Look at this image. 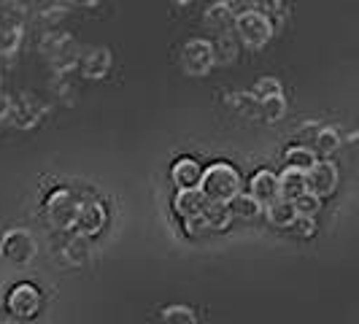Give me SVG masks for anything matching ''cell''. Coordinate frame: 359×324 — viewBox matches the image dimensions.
Here are the masks:
<instances>
[{"instance_id":"cell-1","label":"cell","mask_w":359,"mask_h":324,"mask_svg":"<svg viewBox=\"0 0 359 324\" xmlns=\"http://www.w3.org/2000/svg\"><path fill=\"white\" fill-rule=\"evenodd\" d=\"M198 189L211 203H230L238 192H243V181H241V173L235 170L233 165L214 162L211 168L203 170V179H200Z\"/></svg>"},{"instance_id":"cell-2","label":"cell","mask_w":359,"mask_h":324,"mask_svg":"<svg viewBox=\"0 0 359 324\" xmlns=\"http://www.w3.org/2000/svg\"><path fill=\"white\" fill-rule=\"evenodd\" d=\"M233 33L241 38L243 46H249V49H262L270 38H273V33H276V25L270 22L268 14H259V11L246 8V11H238V14H235Z\"/></svg>"},{"instance_id":"cell-3","label":"cell","mask_w":359,"mask_h":324,"mask_svg":"<svg viewBox=\"0 0 359 324\" xmlns=\"http://www.w3.org/2000/svg\"><path fill=\"white\" fill-rule=\"evenodd\" d=\"M216 65V52L214 43L205 41V38H192L184 43V52H181V68L187 76H205Z\"/></svg>"},{"instance_id":"cell-4","label":"cell","mask_w":359,"mask_h":324,"mask_svg":"<svg viewBox=\"0 0 359 324\" xmlns=\"http://www.w3.org/2000/svg\"><path fill=\"white\" fill-rule=\"evenodd\" d=\"M338 179H341V173H338V165H335V162L316 160L306 170V189L311 195H316V198L324 200V198H330V195H335Z\"/></svg>"},{"instance_id":"cell-5","label":"cell","mask_w":359,"mask_h":324,"mask_svg":"<svg viewBox=\"0 0 359 324\" xmlns=\"http://www.w3.org/2000/svg\"><path fill=\"white\" fill-rule=\"evenodd\" d=\"M79 200L73 198V192L68 189H57L49 203H46V216L57 230H73L76 224V216H79Z\"/></svg>"},{"instance_id":"cell-6","label":"cell","mask_w":359,"mask_h":324,"mask_svg":"<svg viewBox=\"0 0 359 324\" xmlns=\"http://www.w3.org/2000/svg\"><path fill=\"white\" fill-rule=\"evenodd\" d=\"M41 303H43V297H41L38 287H33V284H17L8 292V311L19 319L36 316L41 311Z\"/></svg>"},{"instance_id":"cell-7","label":"cell","mask_w":359,"mask_h":324,"mask_svg":"<svg viewBox=\"0 0 359 324\" xmlns=\"http://www.w3.org/2000/svg\"><path fill=\"white\" fill-rule=\"evenodd\" d=\"M235 3L233 0H219V3H211L203 14V25L214 33V36H224V33H233L235 27Z\"/></svg>"},{"instance_id":"cell-8","label":"cell","mask_w":359,"mask_h":324,"mask_svg":"<svg viewBox=\"0 0 359 324\" xmlns=\"http://www.w3.org/2000/svg\"><path fill=\"white\" fill-rule=\"evenodd\" d=\"M106 208L97 203V200H90V203H81L79 205V216H76V230H79V235H87V238H92V235H97L103 227H106Z\"/></svg>"},{"instance_id":"cell-9","label":"cell","mask_w":359,"mask_h":324,"mask_svg":"<svg viewBox=\"0 0 359 324\" xmlns=\"http://www.w3.org/2000/svg\"><path fill=\"white\" fill-rule=\"evenodd\" d=\"M249 195H252L262 208L270 205L273 200H278V176L273 170H257L252 184H249Z\"/></svg>"},{"instance_id":"cell-10","label":"cell","mask_w":359,"mask_h":324,"mask_svg":"<svg viewBox=\"0 0 359 324\" xmlns=\"http://www.w3.org/2000/svg\"><path fill=\"white\" fill-rule=\"evenodd\" d=\"M205 195L200 192L198 187H189V189H179L176 198H173V211L181 216V219H192V216H200L203 208H205Z\"/></svg>"},{"instance_id":"cell-11","label":"cell","mask_w":359,"mask_h":324,"mask_svg":"<svg viewBox=\"0 0 359 324\" xmlns=\"http://www.w3.org/2000/svg\"><path fill=\"white\" fill-rule=\"evenodd\" d=\"M306 189V170H297V168H284L278 173V198L284 200H294L300 198Z\"/></svg>"},{"instance_id":"cell-12","label":"cell","mask_w":359,"mask_h":324,"mask_svg":"<svg viewBox=\"0 0 359 324\" xmlns=\"http://www.w3.org/2000/svg\"><path fill=\"white\" fill-rule=\"evenodd\" d=\"M36 252V246H33V241H30V235L17 230V233H8L6 235V241H3V254L8 257V259H14V262H27L30 257Z\"/></svg>"},{"instance_id":"cell-13","label":"cell","mask_w":359,"mask_h":324,"mask_svg":"<svg viewBox=\"0 0 359 324\" xmlns=\"http://www.w3.org/2000/svg\"><path fill=\"white\" fill-rule=\"evenodd\" d=\"M170 176H173V184H176L179 189H189V187H198L200 184L203 168H200V162L192 160V157H181V160L173 165Z\"/></svg>"},{"instance_id":"cell-14","label":"cell","mask_w":359,"mask_h":324,"mask_svg":"<svg viewBox=\"0 0 359 324\" xmlns=\"http://www.w3.org/2000/svg\"><path fill=\"white\" fill-rule=\"evenodd\" d=\"M200 216H203V222L208 224L211 233H222V230H227L233 224V211H230L227 203H211L208 200Z\"/></svg>"},{"instance_id":"cell-15","label":"cell","mask_w":359,"mask_h":324,"mask_svg":"<svg viewBox=\"0 0 359 324\" xmlns=\"http://www.w3.org/2000/svg\"><path fill=\"white\" fill-rule=\"evenodd\" d=\"M262 211H265V216H268V222L273 224V227H289V224L297 219L292 200H284V198L273 200V203L265 205Z\"/></svg>"},{"instance_id":"cell-16","label":"cell","mask_w":359,"mask_h":324,"mask_svg":"<svg viewBox=\"0 0 359 324\" xmlns=\"http://www.w3.org/2000/svg\"><path fill=\"white\" fill-rule=\"evenodd\" d=\"M230 211H233V219H243V222H254L257 216H262V205L249 195V192H238L230 203Z\"/></svg>"},{"instance_id":"cell-17","label":"cell","mask_w":359,"mask_h":324,"mask_svg":"<svg viewBox=\"0 0 359 324\" xmlns=\"http://www.w3.org/2000/svg\"><path fill=\"white\" fill-rule=\"evenodd\" d=\"M341 135H338V130H332V127H319V133H316V138H313V151L316 154H322V157H330V154H335L338 149H341Z\"/></svg>"},{"instance_id":"cell-18","label":"cell","mask_w":359,"mask_h":324,"mask_svg":"<svg viewBox=\"0 0 359 324\" xmlns=\"http://www.w3.org/2000/svg\"><path fill=\"white\" fill-rule=\"evenodd\" d=\"M259 116H262L265 122H281V119L287 116V97H284V92L259 100Z\"/></svg>"},{"instance_id":"cell-19","label":"cell","mask_w":359,"mask_h":324,"mask_svg":"<svg viewBox=\"0 0 359 324\" xmlns=\"http://www.w3.org/2000/svg\"><path fill=\"white\" fill-rule=\"evenodd\" d=\"M284 160H287L289 168H297V170H308V168H311L313 162L319 160V157H316V151H313L311 146L294 144V146H289V149H287Z\"/></svg>"},{"instance_id":"cell-20","label":"cell","mask_w":359,"mask_h":324,"mask_svg":"<svg viewBox=\"0 0 359 324\" xmlns=\"http://www.w3.org/2000/svg\"><path fill=\"white\" fill-rule=\"evenodd\" d=\"M227 97H230V108L238 116H243V119L259 116V103L254 100L252 92H235V95H227Z\"/></svg>"},{"instance_id":"cell-21","label":"cell","mask_w":359,"mask_h":324,"mask_svg":"<svg viewBox=\"0 0 359 324\" xmlns=\"http://www.w3.org/2000/svg\"><path fill=\"white\" fill-rule=\"evenodd\" d=\"M214 52H216V62H222V65H230V62H235V57H238V43H235V33H224V36H216Z\"/></svg>"},{"instance_id":"cell-22","label":"cell","mask_w":359,"mask_h":324,"mask_svg":"<svg viewBox=\"0 0 359 324\" xmlns=\"http://www.w3.org/2000/svg\"><path fill=\"white\" fill-rule=\"evenodd\" d=\"M292 205H294V214H297V216L316 219V216H319V211H322V198H316V195H311V192H303L300 198L292 200Z\"/></svg>"},{"instance_id":"cell-23","label":"cell","mask_w":359,"mask_h":324,"mask_svg":"<svg viewBox=\"0 0 359 324\" xmlns=\"http://www.w3.org/2000/svg\"><path fill=\"white\" fill-rule=\"evenodd\" d=\"M108 62H111L108 49H95V52L90 54V60L84 62V73H87L90 79H100V76L108 71Z\"/></svg>"},{"instance_id":"cell-24","label":"cell","mask_w":359,"mask_h":324,"mask_svg":"<svg viewBox=\"0 0 359 324\" xmlns=\"http://www.w3.org/2000/svg\"><path fill=\"white\" fill-rule=\"evenodd\" d=\"M278 92H284L281 90V81L276 79V76H262L257 84H254V100L259 103V100H265V97H273V95H278Z\"/></svg>"},{"instance_id":"cell-25","label":"cell","mask_w":359,"mask_h":324,"mask_svg":"<svg viewBox=\"0 0 359 324\" xmlns=\"http://www.w3.org/2000/svg\"><path fill=\"white\" fill-rule=\"evenodd\" d=\"M87 254H90V243H87V235H79V238H73L71 243H68V249H65V257L71 259L73 265H81V262L87 259Z\"/></svg>"},{"instance_id":"cell-26","label":"cell","mask_w":359,"mask_h":324,"mask_svg":"<svg viewBox=\"0 0 359 324\" xmlns=\"http://www.w3.org/2000/svg\"><path fill=\"white\" fill-rule=\"evenodd\" d=\"M289 230L297 235V238H313L316 235V219H306V216H297L292 224H289Z\"/></svg>"},{"instance_id":"cell-27","label":"cell","mask_w":359,"mask_h":324,"mask_svg":"<svg viewBox=\"0 0 359 324\" xmlns=\"http://www.w3.org/2000/svg\"><path fill=\"white\" fill-rule=\"evenodd\" d=\"M246 3V8H252V11H259V14H278L281 11V0H243Z\"/></svg>"},{"instance_id":"cell-28","label":"cell","mask_w":359,"mask_h":324,"mask_svg":"<svg viewBox=\"0 0 359 324\" xmlns=\"http://www.w3.org/2000/svg\"><path fill=\"white\" fill-rule=\"evenodd\" d=\"M316 133H319V125H316V122H306V125L294 133V141H297L300 146H313Z\"/></svg>"},{"instance_id":"cell-29","label":"cell","mask_w":359,"mask_h":324,"mask_svg":"<svg viewBox=\"0 0 359 324\" xmlns=\"http://www.w3.org/2000/svg\"><path fill=\"white\" fill-rule=\"evenodd\" d=\"M184 230H187V235H205V233H211L208 230V224L203 222V216H192V219H184Z\"/></svg>"},{"instance_id":"cell-30","label":"cell","mask_w":359,"mask_h":324,"mask_svg":"<svg viewBox=\"0 0 359 324\" xmlns=\"http://www.w3.org/2000/svg\"><path fill=\"white\" fill-rule=\"evenodd\" d=\"M170 3H173V6H187L189 0H170Z\"/></svg>"}]
</instances>
